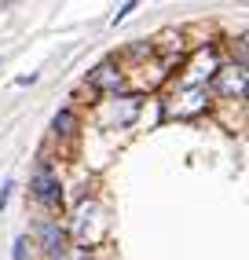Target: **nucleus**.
Returning <instances> with one entry per match:
<instances>
[{"label":"nucleus","instance_id":"obj_9","mask_svg":"<svg viewBox=\"0 0 249 260\" xmlns=\"http://www.w3.org/2000/svg\"><path fill=\"white\" fill-rule=\"evenodd\" d=\"M129 11H136V4H132V0H129V4H121V8L114 11V26H117V22H121V19H124Z\"/></svg>","mask_w":249,"mask_h":260},{"label":"nucleus","instance_id":"obj_5","mask_svg":"<svg viewBox=\"0 0 249 260\" xmlns=\"http://www.w3.org/2000/svg\"><path fill=\"white\" fill-rule=\"evenodd\" d=\"M88 84L103 92H117L121 88V70H114V62H99L92 74H88Z\"/></svg>","mask_w":249,"mask_h":260},{"label":"nucleus","instance_id":"obj_6","mask_svg":"<svg viewBox=\"0 0 249 260\" xmlns=\"http://www.w3.org/2000/svg\"><path fill=\"white\" fill-rule=\"evenodd\" d=\"M41 246H44V253L48 256H63L66 253V231L59 228V223H41Z\"/></svg>","mask_w":249,"mask_h":260},{"label":"nucleus","instance_id":"obj_1","mask_svg":"<svg viewBox=\"0 0 249 260\" xmlns=\"http://www.w3.org/2000/svg\"><path fill=\"white\" fill-rule=\"evenodd\" d=\"M216 92L227 95V99H242L245 95V66H224L216 70Z\"/></svg>","mask_w":249,"mask_h":260},{"label":"nucleus","instance_id":"obj_7","mask_svg":"<svg viewBox=\"0 0 249 260\" xmlns=\"http://www.w3.org/2000/svg\"><path fill=\"white\" fill-rule=\"evenodd\" d=\"M74 125H77L74 110H59L55 121H51V132H55V136H70V132H74Z\"/></svg>","mask_w":249,"mask_h":260},{"label":"nucleus","instance_id":"obj_10","mask_svg":"<svg viewBox=\"0 0 249 260\" xmlns=\"http://www.w3.org/2000/svg\"><path fill=\"white\" fill-rule=\"evenodd\" d=\"M11 187H15V183H4V190H0V209L8 205V198H11Z\"/></svg>","mask_w":249,"mask_h":260},{"label":"nucleus","instance_id":"obj_4","mask_svg":"<svg viewBox=\"0 0 249 260\" xmlns=\"http://www.w3.org/2000/svg\"><path fill=\"white\" fill-rule=\"evenodd\" d=\"M33 194H37L41 202H48V205H59L63 202V190H59L55 176H51L48 169H41L37 176H33Z\"/></svg>","mask_w":249,"mask_h":260},{"label":"nucleus","instance_id":"obj_8","mask_svg":"<svg viewBox=\"0 0 249 260\" xmlns=\"http://www.w3.org/2000/svg\"><path fill=\"white\" fill-rule=\"evenodd\" d=\"M11 256H15V260H29V238H26V235H19V238H15V249H11Z\"/></svg>","mask_w":249,"mask_h":260},{"label":"nucleus","instance_id":"obj_2","mask_svg":"<svg viewBox=\"0 0 249 260\" xmlns=\"http://www.w3.org/2000/svg\"><path fill=\"white\" fill-rule=\"evenodd\" d=\"M136 114H139V99L124 95V99H121V107H117V103H110V107H106V125L124 128V125H132V121H136Z\"/></svg>","mask_w":249,"mask_h":260},{"label":"nucleus","instance_id":"obj_3","mask_svg":"<svg viewBox=\"0 0 249 260\" xmlns=\"http://www.w3.org/2000/svg\"><path fill=\"white\" fill-rule=\"evenodd\" d=\"M202 110H205V88H202V84L187 88V92L180 95V103L172 107L176 117H194V114H202Z\"/></svg>","mask_w":249,"mask_h":260}]
</instances>
